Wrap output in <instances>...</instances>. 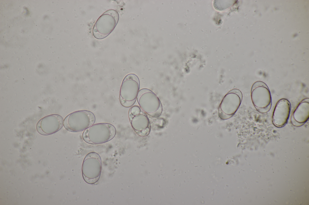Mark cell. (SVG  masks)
Masks as SVG:
<instances>
[{
    "label": "cell",
    "instance_id": "1",
    "mask_svg": "<svg viewBox=\"0 0 309 205\" xmlns=\"http://www.w3.org/2000/svg\"><path fill=\"white\" fill-rule=\"evenodd\" d=\"M116 130L112 124L107 123L93 124L84 131L83 140L86 143L94 145L103 144L112 139Z\"/></svg>",
    "mask_w": 309,
    "mask_h": 205
},
{
    "label": "cell",
    "instance_id": "2",
    "mask_svg": "<svg viewBox=\"0 0 309 205\" xmlns=\"http://www.w3.org/2000/svg\"><path fill=\"white\" fill-rule=\"evenodd\" d=\"M95 120V115L92 112L88 110H79L68 115L64 119L63 125L69 131L80 132L93 125Z\"/></svg>",
    "mask_w": 309,
    "mask_h": 205
},
{
    "label": "cell",
    "instance_id": "3",
    "mask_svg": "<svg viewBox=\"0 0 309 205\" xmlns=\"http://www.w3.org/2000/svg\"><path fill=\"white\" fill-rule=\"evenodd\" d=\"M140 81L138 77L129 74L124 78L120 87L119 99L122 105L126 108L135 104L139 90Z\"/></svg>",
    "mask_w": 309,
    "mask_h": 205
},
{
    "label": "cell",
    "instance_id": "4",
    "mask_svg": "<svg viewBox=\"0 0 309 205\" xmlns=\"http://www.w3.org/2000/svg\"><path fill=\"white\" fill-rule=\"evenodd\" d=\"M251 96L253 104L259 112L265 113L270 110L272 104L271 96L268 87L264 82L258 81L253 83Z\"/></svg>",
    "mask_w": 309,
    "mask_h": 205
},
{
    "label": "cell",
    "instance_id": "5",
    "mask_svg": "<svg viewBox=\"0 0 309 205\" xmlns=\"http://www.w3.org/2000/svg\"><path fill=\"white\" fill-rule=\"evenodd\" d=\"M102 168L101 158L94 152L88 154L84 157L81 167L82 176L87 183L94 184L98 181Z\"/></svg>",
    "mask_w": 309,
    "mask_h": 205
},
{
    "label": "cell",
    "instance_id": "6",
    "mask_svg": "<svg viewBox=\"0 0 309 205\" xmlns=\"http://www.w3.org/2000/svg\"><path fill=\"white\" fill-rule=\"evenodd\" d=\"M137 100L138 104L146 114L154 118L160 116L162 112V106L157 95L152 91L147 88L140 90Z\"/></svg>",
    "mask_w": 309,
    "mask_h": 205
},
{
    "label": "cell",
    "instance_id": "7",
    "mask_svg": "<svg viewBox=\"0 0 309 205\" xmlns=\"http://www.w3.org/2000/svg\"><path fill=\"white\" fill-rule=\"evenodd\" d=\"M119 19L118 12L113 9L104 12L97 19L93 27L92 33L96 38H106L113 30Z\"/></svg>",
    "mask_w": 309,
    "mask_h": 205
},
{
    "label": "cell",
    "instance_id": "8",
    "mask_svg": "<svg viewBox=\"0 0 309 205\" xmlns=\"http://www.w3.org/2000/svg\"><path fill=\"white\" fill-rule=\"evenodd\" d=\"M242 97V92L238 89H233L229 91L219 105L218 115L220 118L226 120L232 117L239 107Z\"/></svg>",
    "mask_w": 309,
    "mask_h": 205
},
{
    "label": "cell",
    "instance_id": "9",
    "mask_svg": "<svg viewBox=\"0 0 309 205\" xmlns=\"http://www.w3.org/2000/svg\"><path fill=\"white\" fill-rule=\"evenodd\" d=\"M128 116L131 126L137 134L145 137L149 134L151 125L149 119L139 106H132L129 109Z\"/></svg>",
    "mask_w": 309,
    "mask_h": 205
},
{
    "label": "cell",
    "instance_id": "10",
    "mask_svg": "<svg viewBox=\"0 0 309 205\" xmlns=\"http://www.w3.org/2000/svg\"><path fill=\"white\" fill-rule=\"evenodd\" d=\"M64 120L60 115L52 114L44 117L37 123L36 128L40 134H52L60 130L63 125Z\"/></svg>",
    "mask_w": 309,
    "mask_h": 205
},
{
    "label": "cell",
    "instance_id": "11",
    "mask_svg": "<svg viewBox=\"0 0 309 205\" xmlns=\"http://www.w3.org/2000/svg\"><path fill=\"white\" fill-rule=\"evenodd\" d=\"M291 110L290 102L285 99L279 100L276 103L273 113L272 122L277 127H284L287 123Z\"/></svg>",
    "mask_w": 309,
    "mask_h": 205
},
{
    "label": "cell",
    "instance_id": "12",
    "mask_svg": "<svg viewBox=\"0 0 309 205\" xmlns=\"http://www.w3.org/2000/svg\"><path fill=\"white\" fill-rule=\"evenodd\" d=\"M309 118V99H303L298 105L291 118V122L294 126L301 127L304 124Z\"/></svg>",
    "mask_w": 309,
    "mask_h": 205
}]
</instances>
